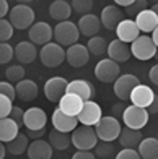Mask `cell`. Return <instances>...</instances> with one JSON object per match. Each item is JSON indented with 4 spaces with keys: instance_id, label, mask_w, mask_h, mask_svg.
I'll return each instance as SVG.
<instances>
[{
    "instance_id": "6da1fadb",
    "label": "cell",
    "mask_w": 158,
    "mask_h": 159,
    "mask_svg": "<svg viewBox=\"0 0 158 159\" xmlns=\"http://www.w3.org/2000/svg\"><path fill=\"white\" fill-rule=\"evenodd\" d=\"M98 135L95 127L82 125L77 127L72 132V144L77 148V151H91L96 148L98 144Z\"/></svg>"
},
{
    "instance_id": "7a4b0ae2",
    "label": "cell",
    "mask_w": 158,
    "mask_h": 159,
    "mask_svg": "<svg viewBox=\"0 0 158 159\" xmlns=\"http://www.w3.org/2000/svg\"><path fill=\"white\" fill-rule=\"evenodd\" d=\"M78 38H80V30L75 23L72 21H62L57 23L54 28V39L59 46L62 47H72L74 44H78Z\"/></svg>"
},
{
    "instance_id": "3957f363",
    "label": "cell",
    "mask_w": 158,
    "mask_h": 159,
    "mask_svg": "<svg viewBox=\"0 0 158 159\" xmlns=\"http://www.w3.org/2000/svg\"><path fill=\"white\" fill-rule=\"evenodd\" d=\"M34 10L30 5L25 3H18L10 10L8 20L13 25L15 30H30V28L34 25Z\"/></svg>"
},
{
    "instance_id": "277c9868",
    "label": "cell",
    "mask_w": 158,
    "mask_h": 159,
    "mask_svg": "<svg viewBox=\"0 0 158 159\" xmlns=\"http://www.w3.org/2000/svg\"><path fill=\"white\" fill-rule=\"evenodd\" d=\"M96 135L101 141H109L113 143L114 140L119 138L121 132H122V127H121V122L113 117V115H104V117L95 125Z\"/></svg>"
},
{
    "instance_id": "5b68a950",
    "label": "cell",
    "mask_w": 158,
    "mask_h": 159,
    "mask_svg": "<svg viewBox=\"0 0 158 159\" xmlns=\"http://www.w3.org/2000/svg\"><path fill=\"white\" fill-rule=\"evenodd\" d=\"M67 59V50L57 42H49L47 46L41 47L39 50V60L47 68H55Z\"/></svg>"
},
{
    "instance_id": "8992f818",
    "label": "cell",
    "mask_w": 158,
    "mask_h": 159,
    "mask_svg": "<svg viewBox=\"0 0 158 159\" xmlns=\"http://www.w3.org/2000/svg\"><path fill=\"white\" fill-rule=\"evenodd\" d=\"M131 52L137 60H150L153 59L158 52V47L155 46V42L152 41V38L147 34H142L139 39H135L131 44Z\"/></svg>"
},
{
    "instance_id": "52a82bcc",
    "label": "cell",
    "mask_w": 158,
    "mask_h": 159,
    "mask_svg": "<svg viewBox=\"0 0 158 159\" xmlns=\"http://www.w3.org/2000/svg\"><path fill=\"white\" fill-rule=\"evenodd\" d=\"M140 84V80L132 75V73H124L121 75L116 81H114V94L119 98L121 102H126V101H131V94L132 91Z\"/></svg>"
},
{
    "instance_id": "ba28073f",
    "label": "cell",
    "mask_w": 158,
    "mask_h": 159,
    "mask_svg": "<svg viewBox=\"0 0 158 159\" xmlns=\"http://www.w3.org/2000/svg\"><path fill=\"white\" fill-rule=\"evenodd\" d=\"M95 76L101 83H113L114 84V81L121 76L119 63L111 60L109 57H108V59H101L95 67Z\"/></svg>"
},
{
    "instance_id": "9c48e42d",
    "label": "cell",
    "mask_w": 158,
    "mask_h": 159,
    "mask_svg": "<svg viewBox=\"0 0 158 159\" xmlns=\"http://www.w3.org/2000/svg\"><path fill=\"white\" fill-rule=\"evenodd\" d=\"M150 114L147 109L143 107H137V106H127V109L122 115V122L124 125L129 128H134V130H142L143 127L147 125Z\"/></svg>"
},
{
    "instance_id": "30bf717a",
    "label": "cell",
    "mask_w": 158,
    "mask_h": 159,
    "mask_svg": "<svg viewBox=\"0 0 158 159\" xmlns=\"http://www.w3.org/2000/svg\"><path fill=\"white\" fill-rule=\"evenodd\" d=\"M28 36H30V41L34 46L44 47L54 38V28L49 23H46V21H38L28 30Z\"/></svg>"
},
{
    "instance_id": "8fae6325",
    "label": "cell",
    "mask_w": 158,
    "mask_h": 159,
    "mask_svg": "<svg viewBox=\"0 0 158 159\" xmlns=\"http://www.w3.org/2000/svg\"><path fill=\"white\" fill-rule=\"evenodd\" d=\"M69 81L64 76H52L44 83V96L51 102H59V101L67 94Z\"/></svg>"
},
{
    "instance_id": "7c38bea8",
    "label": "cell",
    "mask_w": 158,
    "mask_h": 159,
    "mask_svg": "<svg viewBox=\"0 0 158 159\" xmlns=\"http://www.w3.org/2000/svg\"><path fill=\"white\" fill-rule=\"evenodd\" d=\"M78 122L82 125H88V127H95L99 120L103 119V111H101V106L95 101H87L83 106L82 112L78 114Z\"/></svg>"
},
{
    "instance_id": "4fadbf2b",
    "label": "cell",
    "mask_w": 158,
    "mask_h": 159,
    "mask_svg": "<svg viewBox=\"0 0 158 159\" xmlns=\"http://www.w3.org/2000/svg\"><path fill=\"white\" fill-rule=\"evenodd\" d=\"M67 93L80 96L85 102H87V101H93V98H95V94H96V89H95V86H93V83L88 81V80L77 78V80L69 81Z\"/></svg>"
},
{
    "instance_id": "5bb4252c",
    "label": "cell",
    "mask_w": 158,
    "mask_h": 159,
    "mask_svg": "<svg viewBox=\"0 0 158 159\" xmlns=\"http://www.w3.org/2000/svg\"><path fill=\"white\" fill-rule=\"evenodd\" d=\"M90 50L87 46H83V44H74L72 47L67 49V62L70 67H74V68H80L83 67V65H87L88 60H90Z\"/></svg>"
},
{
    "instance_id": "9a60e30c",
    "label": "cell",
    "mask_w": 158,
    "mask_h": 159,
    "mask_svg": "<svg viewBox=\"0 0 158 159\" xmlns=\"http://www.w3.org/2000/svg\"><path fill=\"white\" fill-rule=\"evenodd\" d=\"M52 127L55 130H59V132H64V133H70L74 132V130L78 127V119L77 117H72V115H67L65 112H62L59 107L52 112Z\"/></svg>"
},
{
    "instance_id": "2e32d148",
    "label": "cell",
    "mask_w": 158,
    "mask_h": 159,
    "mask_svg": "<svg viewBox=\"0 0 158 159\" xmlns=\"http://www.w3.org/2000/svg\"><path fill=\"white\" fill-rule=\"evenodd\" d=\"M122 11L117 5H108L103 8L101 15H99V20H101V25L106 28V30H111V31H116V28L122 23L124 18H122Z\"/></svg>"
},
{
    "instance_id": "e0dca14e",
    "label": "cell",
    "mask_w": 158,
    "mask_h": 159,
    "mask_svg": "<svg viewBox=\"0 0 158 159\" xmlns=\"http://www.w3.org/2000/svg\"><path fill=\"white\" fill-rule=\"evenodd\" d=\"M47 115L41 107H30L25 111V128L26 130H42L46 128Z\"/></svg>"
},
{
    "instance_id": "ac0fdd59",
    "label": "cell",
    "mask_w": 158,
    "mask_h": 159,
    "mask_svg": "<svg viewBox=\"0 0 158 159\" xmlns=\"http://www.w3.org/2000/svg\"><path fill=\"white\" fill-rule=\"evenodd\" d=\"M78 30H80V34L87 36V38H95V36L99 33V30H101V20H99V16L93 15V13H90V15H85V16H80V20H78Z\"/></svg>"
},
{
    "instance_id": "d6986e66",
    "label": "cell",
    "mask_w": 158,
    "mask_h": 159,
    "mask_svg": "<svg viewBox=\"0 0 158 159\" xmlns=\"http://www.w3.org/2000/svg\"><path fill=\"white\" fill-rule=\"evenodd\" d=\"M83 106H85V101L80 96L72 94V93H67L59 101V109L62 112H65L67 115H72V117H78V114L83 109Z\"/></svg>"
},
{
    "instance_id": "ffe728a7",
    "label": "cell",
    "mask_w": 158,
    "mask_h": 159,
    "mask_svg": "<svg viewBox=\"0 0 158 159\" xmlns=\"http://www.w3.org/2000/svg\"><path fill=\"white\" fill-rule=\"evenodd\" d=\"M116 36H117V39L119 41H122V42H132L135 39H139L140 38V30L137 28V25H135V20H124L122 23H121L117 28H116Z\"/></svg>"
},
{
    "instance_id": "44dd1931",
    "label": "cell",
    "mask_w": 158,
    "mask_h": 159,
    "mask_svg": "<svg viewBox=\"0 0 158 159\" xmlns=\"http://www.w3.org/2000/svg\"><path fill=\"white\" fill-rule=\"evenodd\" d=\"M155 93L153 89L150 88V86L147 84H139L137 88H135L132 91V94H131V102L134 106H137V107H143V109H147V107L152 104V101L155 99Z\"/></svg>"
},
{
    "instance_id": "7402d4cb",
    "label": "cell",
    "mask_w": 158,
    "mask_h": 159,
    "mask_svg": "<svg viewBox=\"0 0 158 159\" xmlns=\"http://www.w3.org/2000/svg\"><path fill=\"white\" fill-rule=\"evenodd\" d=\"M131 47H129L126 42L119 41V39H114L109 42V47H108V57L111 60L117 62V63H124L131 59Z\"/></svg>"
},
{
    "instance_id": "603a6c76",
    "label": "cell",
    "mask_w": 158,
    "mask_h": 159,
    "mask_svg": "<svg viewBox=\"0 0 158 159\" xmlns=\"http://www.w3.org/2000/svg\"><path fill=\"white\" fill-rule=\"evenodd\" d=\"M135 25L140 30V33L148 36V33H153L158 28V16L153 13L152 8H147L135 16Z\"/></svg>"
},
{
    "instance_id": "cb8c5ba5",
    "label": "cell",
    "mask_w": 158,
    "mask_h": 159,
    "mask_svg": "<svg viewBox=\"0 0 158 159\" xmlns=\"http://www.w3.org/2000/svg\"><path fill=\"white\" fill-rule=\"evenodd\" d=\"M52 144L44 140H33L28 148V157L30 159H51L52 157Z\"/></svg>"
},
{
    "instance_id": "d4e9b609",
    "label": "cell",
    "mask_w": 158,
    "mask_h": 159,
    "mask_svg": "<svg viewBox=\"0 0 158 159\" xmlns=\"http://www.w3.org/2000/svg\"><path fill=\"white\" fill-rule=\"evenodd\" d=\"M15 57L20 63H33L36 57H39V54L31 41H21L15 47Z\"/></svg>"
},
{
    "instance_id": "484cf974",
    "label": "cell",
    "mask_w": 158,
    "mask_h": 159,
    "mask_svg": "<svg viewBox=\"0 0 158 159\" xmlns=\"http://www.w3.org/2000/svg\"><path fill=\"white\" fill-rule=\"evenodd\" d=\"M117 140H119V144L122 146V149H135V148H139V144L142 143L143 138H142L140 130L124 127Z\"/></svg>"
},
{
    "instance_id": "4316f807",
    "label": "cell",
    "mask_w": 158,
    "mask_h": 159,
    "mask_svg": "<svg viewBox=\"0 0 158 159\" xmlns=\"http://www.w3.org/2000/svg\"><path fill=\"white\" fill-rule=\"evenodd\" d=\"M39 88L33 80H23L17 84V98L23 102H31L38 98Z\"/></svg>"
},
{
    "instance_id": "83f0119b",
    "label": "cell",
    "mask_w": 158,
    "mask_h": 159,
    "mask_svg": "<svg viewBox=\"0 0 158 159\" xmlns=\"http://www.w3.org/2000/svg\"><path fill=\"white\" fill-rule=\"evenodd\" d=\"M70 15H72V5L65 2V0H54L49 5V16L55 21H59V23L69 21Z\"/></svg>"
},
{
    "instance_id": "f1b7e54d",
    "label": "cell",
    "mask_w": 158,
    "mask_h": 159,
    "mask_svg": "<svg viewBox=\"0 0 158 159\" xmlns=\"http://www.w3.org/2000/svg\"><path fill=\"white\" fill-rule=\"evenodd\" d=\"M20 135V125L13 119H0V140L2 143H10Z\"/></svg>"
},
{
    "instance_id": "f546056e",
    "label": "cell",
    "mask_w": 158,
    "mask_h": 159,
    "mask_svg": "<svg viewBox=\"0 0 158 159\" xmlns=\"http://www.w3.org/2000/svg\"><path fill=\"white\" fill-rule=\"evenodd\" d=\"M137 151L142 159H158V138L142 140Z\"/></svg>"
},
{
    "instance_id": "4dcf8cb0",
    "label": "cell",
    "mask_w": 158,
    "mask_h": 159,
    "mask_svg": "<svg viewBox=\"0 0 158 159\" xmlns=\"http://www.w3.org/2000/svg\"><path fill=\"white\" fill-rule=\"evenodd\" d=\"M49 143L52 144L54 149L64 151V149H67L70 144H72V135L59 132V130L54 128L52 132H49Z\"/></svg>"
},
{
    "instance_id": "1f68e13d",
    "label": "cell",
    "mask_w": 158,
    "mask_h": 159,
    "mask_svg": "<svg viewBox=\"0 0 158 159\" xmlns=\"http://www.w3.org/2000/svg\"><path fill=\"white\" fill-rule=\"evenodd\" d=\"M30 138H28L26 133H20L15 140H12L10 143H7V149H8V153L13 154V156H20L23 154L25 151H28V148H30V141H28Z\"/></svg>"
},
{
    "instance_id": "d6a6232c",
    "label": "cell",
    "mask_w": 158,
    "mask_h": 159,
    "mask_svg": "<svg viewBox=\"0 0 158 159\" xmlns=\"http://www.w3.org/2000/svg\"><path fill=\"white\" fill-rule=\"evenodd\" d=\"M88 50H90V54L91 55H104L108 52V47H109V44L106 42L104 38H101V36H95V38H91L88 41V44H87Z\"/></svg>"
},
{
    "instance_id": "836d02e7",
    "label": "cell",
    "mask_w": 158,
    "mask_h": 159,
    "mask_svg": "<svg viewBox=\"0 0 158 159\" xmlns=\"http://www.w3.org/2000/svg\"><path fill=\"white\" fill-rule=\"evenodd\" d=\"M5 78L8 80L10 83H20L25 80V68L21 65H12L5 70Z\"/></svg>"
},
{
    "instance_id": "e575fe53",
    "label": "cell",
    "mask_w": 158,
    "mask_h": 159,
    "mask_svg": "<svg viewBox=\"0 0 158 159\" xmlns=\"http://www.w3.org/2000/svg\"><path fill=\"white\" fill-rule=\"evenodd\" d=\"M95 154H96L99 159H111L113 156H116L117 153H114L113 143H109V141H101V143L96 144Z\"/></svg>"
},
{
    "instance_id": "d590c367",
    "label": "cell",
    "mask_w": 158,
    "mask_h": 159,
    "mask_svg": "<svg viewBox=\"0 0 158 159\" xmlns=\"http://www.w3.org/2000/svg\"><path fill=\"white\" fill-rule=\"evenodd\" d=\"M70 5H72V10H75L77 13H80L82 16L90 15V10L93 8V2H91V0H74V2H70Z\"/></svg>"
},
{
    "instance_id": "8d00e7d4",
    "label": "cell",
    "mask_w": 158,
    "mask_h": 159,
    "mask_svg": "<svg viewBox=\"0 0 158 159\" xmlns=\"http://www.w3.org/2000/svg\"><path fill=\"white\" fill-rule=\"evenodd\" d=\"M13 25L10 23V20H0V41L2 42H7L8 39H12L13 36Z\"/></svg>"
},
{
    "instance_id": "74e56055",
    "label": "cell",
    "mask_w": 158,
    "mask_h": 159,
    "mask_svg": "<svg viewBox=\"0 0 158 159\" xmlns=\"http://www.w3.org/2000/svg\"><path fill=\"white\" fill-rule=\"evenodd\" d=\"M13 57H15V47H12L8 42H2L0 44V63H8Z\"/></svg>"
},
{
    "instance_id": "f35d334b",
    "label": "cell",
    "mask_w": 158,
    "mask_h": 159,
    "mask_svg": "<svg viewBox=\"0 0 158 159\" xmlns=\"http://www.w3.org/2000/svg\"><path fill=\"white\" fill-rule=\"evenodd\" d=\"M13 101L8 99L7 96L3 94H0V119H7V117H10V114L13 111Z\"/></svg>"
},
{
    "instance_id": "ab89813d",
    "label": "cell",
    "mask_w": 158,
    "mask_h": 159,
    "mask_svg": "<svg viewBox=\"0 0 158 159\" xmlns=\"http://www.w3.org/2000/svg\"><path fill=\"white\" fill-rule=\"evenodd\" d=\"M0 94L15 101L17 99V86H13V83H10V81H2L0 83Z\"/></svg>"
},
{
    "instance_id": "60d3db41",
    "label": "cell",
    "mask_w": 158,
    "mask_h": 159,
    "mask_svg": "<svg viewBox=\"0 0 158 159\" xmlns=\"http://www.w3.org/2000/svg\"><path fill=\"white\" fill-rule=\"evenodd\" d=\"M147 5H148L147 0H137V2H134L131 7H129V8H126V11H127L131 16H137L139 13H142L143 10L148 8Z\"/></svg>"
},
{
    "instance_id": "b9f144b4",
    "label": "cell",
    "mask_w": 158,
    "mask_h": 159,
    "mask_svg": "<svg viewBox=\"0 0 158 159\" xmlns=\"http://www.w3.org/2000/svg\"><path fill=\"white\" fill-rule=\"evenodd\" d=\"M114 159H142L137 149H121Z\"/></svg>"
},
{
    "instance_id": "7bdbcfd3",
    "label": "cell",
    "mask_w": 158,
    "mask_h": 159,
    "mask_svg": "<svg viewBox=\"0 0 158 159\" xmlns=\"http://www.w3.org/2000/svg\"><path fill=\"white\" fill-rule=\"evenodd\" d=\"M10 119H13L20 127H25V111H21L20 107H13V111L10 114Z\"/></svg>"
},
{
    "instance_id": "ee69618b",
    "label": "cell",
    "mask_w": 158,
    "mask_h": 159,
    "mask_svg": "<svg viewBox=\"0 0 158 159\" xmlns=\"http://www.w3.org/2000/svg\"><path fill=\"white\" fill-rule=\"evenodd\" d=\"M127 109V106L124 102H116L113 107H111V111H113V117H116V119H122V115Z\"/></svg>"
},
{
    "instance_id": "f6af8a7d",
    "label": "cell",
    "mask_w": 158,
    "mask_h": 159,
    "mask_svg": "<svg viewBox=\"0 0 158 159\" xmlns=\"http://www.w3.org/2000/svg\"><path fill=\"white\" fill-rule=\"evenodd\" d=\"M96 154H93L91 151H77V153L72 156V159H96Z\"/></svg>"
},
{
    "instance_id": "bcb514c9",
    "label": "cell",
    "mask_w": 158,
    "mask_h": 159,
    "mask_svg": "<svg viewBox=\"0 0 158 159\" xmlns=\"http://www.w3.org/2000/svg\"><path fill=\"white\" fill-rule=\"evenodd\" d=\"M148 78H150V81H152L155 86H158V63H155L152 68H150L148 71Z\"/></svg>"
},
{
    "instance_id": "7dc6e473",
    "label": "cell",
    "mask_w": 158,
    "mask_h": 159,
    "mask_svg": "<svg viewBox=\"0 0 158 159\" xmlns=\"http://www.w3.org/2000/svg\"><path fill=\"white\" fill-rule=\"evenodd\" d=\"M46 133V128H42V130H28V138H31V140H41L42 138V135Z\"/></svg>"
},
{
    "instance_id": "c3c4849f",
    "label": "cell",
    "mask_w": 158,
    "mask_h": 159,
    "mask_svg": "<svg viewBox=\"0 0 158 159\" xmlns=\"http://www.w3.org/2000/svg\"><path fill=\"white\" fill-rule=\"evenodd\" d=\"M10 10L12 8H8V2H7V0H2V2H0V16H2V20H3V16L10 15Z\"/></svg>"
},
{
    "instance_id": "681fc988",
    "label": "cell",
    "mask_w": 158,
    "mask_h": 159,
    "mask_svg": "<svg viewBox=\"0 0 158 159\" xmlns=\"http://www.w3.org/2000/svg\"><path fill=\"white\" fill-rule=\"evenodd\" d=\"M147 111H148V114H156L158 112V96H155V99L152 101V104L147 107Z\"/></svg>"
},
{
    "instance_id": "f907efd6",
    "label": "cell",
    "mask_w": 158,
    "mask_h": 159,
    "mask_svg": "<svg viewBox=\"0 0 158 159\" xmlns=\"http://www.w3.org/2000/svg\"><path fill=\"white\" fill-rule=\"evenodd\" d=\"M114 3H116L119 8H121V7H124V8H129V7L134 3V0H116Z\"/></svg>"
},
{
    "instance_id": "816d5d0a",
    "label": "cell",
    "mask_w": 158,
    "mask_h": 159,
    "mask_svg": "<svg viewBox=\"0 0 158 159\" xmlns=\"http://www.w3.org/2000/svg\"><path fill=\"white\" fill-rule=\"evenodd\" d=\"M7 144L3 146V143H2V146H0V159H5V154H7Z\"/></svg>"
},
{
    "instance_id": "f5cc1de1",
    "label": "cell",
    "mask_w": 158,
    "mask_h": 159,
    "mask_svg": "<svg viewBox=\"0 0 158 159\" xmlns=\"http://www.w3.org/2000/svg\"><path fill=\"white\" fill-rule=\"evenodd\" d=\"M152 41L155 42V46L158 47V28H156V30L152 33Z\"/></svg>"
},
{
    "instance_id": "db71d44e",
    "label": "cell",
    "mask_w": 158,
    "mask_h": 159,
    "mask_svg": "<svg viewBox=\"0 0 158 159\" xmlns=\"http://www.w3.org/2000/svg\"><path fill=\"white\" fill-rule=\"evenodd\" d=\"M152 10H153V13L158 16V3H155V5H152Z\"/></svg>"
},
{
    "instance_id": "11a10c76",
    "label": "cell",
    "mask_w": 158,
    "mask_h": 159,
    "mask_svg": "<svg viewBox=\"0 0 158 159\" xmlns=\"http://www.w3.org/2000/svg\"><path fill=\"white\" fill-rule=\"evenodd\" d=\"M155 59H156V60H158V52H156V55H155Z\"/></svg>"
}]
</instances>
